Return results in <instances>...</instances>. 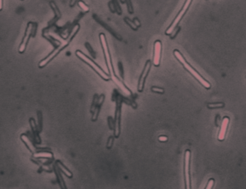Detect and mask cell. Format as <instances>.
Here are the masks:
<instances>
[{"label": "cell", "instance_id": "obj_1", "mask_svg": "<svg viewBox=\"0 0 246 189\" xmlns=\"http://www.w3.org/2000/svg\"><path fill=\"white\" fill-rule=\"evenodd\" d=\"M99 40H100L101 45H102L103 52H104L105 61H106L107 68H108V70L109 71V74H110V76H111L110 77H111V78H112V80H113L114 82L117 85H118V86L121 88L122 91H123L125 94H130V91H129L128 88L125 87V85H124L123 83L121 82V81L119 80L118 77L115 76L114 67H113V65H112V61L111 57H110V53H109V51L108 45H107L106 37H105L104 33L99 34Z\"/></svg>", "mask_w": 246, "mask_h": 189}, {"label": "cell", "instance_id": "obj_2", "mask_svg": "<svg viewBox=\"0 0 246 189\" xmlns=\"http://www.w3.org/2000/svg\"><path fill=\"white\" fill-rule=\"evenodd\" d=\"M173 55H175V57L176 58V59L179 60V61L182 64V66L184 67V69L186 70L187 71H189L192 76H193L194 78H195L196 80H197L199 82H200L201 85L203 86H205L206 88H210L211 87L210 83L205 80V78L201 76L200 73H198L197 71H196L195 69H194L193 67H191L190 64H189L188 62L185 60L184 57L183 56L182 54L179 52L178 50H173Z\"/></svg>", "mask_w": 246, "mask_h": 189}, {"label": "cell", "instance_id": "obj_3", "mask_svg": "<svg viewBox=\"0 0 246 189\" xmlns=\"http://www.w3.org/2000/svg\"><path fill=\"white\" fill-rule=\"evenodd\" d=\"M76 55L78 56L81 60H83L84 62H85L86 64L89 65L91 69H92L94 71H96L98 75L102 77V78L104 79L105 81H108L111 78L108 74H107L105 72L103 71V70L101 69V68L98 66V65L93 61L90 58H89L87 55H86L84 53H83L80 50H76Z\"/></svg>", "mask_w": 246, "mask_h": 189}, {"label": "cell", "instance_id": "obj_4", "mask_svg": "<svg viewBox=\"0 0 246 189\" xmlns=\"http://www.w3.org/2000/svg\"><path fill=\"white\" fill-rule=\"evenodd\" d=\"M192 1H193V0H186V1H185L184 5H183L182 8H181V10H180L179 14H178V15H176V17H175V19H174V20L173 21L171 25L170 26L168 27V29L166 30V32H165L166 35H169L173 32V30L178 26V25H179L180 21L182 20V18L184 17L185 14H186V12L188 11Z\"/></svg>", "mask_w": 246, "mask_h": 189}, {"label": "cell", "instance_id": "obj_5", "mask_svg": "<svg viewBox=\"0 0 246 189\" xmlns=\"http://www.w3.org/2000/svg\"><path fill=\"white\" fill-rule=\"evenodd\" d=\"M79 27H80V26H79V24H77V25H75L74 27L73 28V30H72V33H71V37H70L69 40V41H67L65 43H64V45L60 46L59 48L56 49V50H55L52 53H51V54L50 55H48V56L47 57V58H46V59H44L43 60H42V61H41V63H40L39 67L42 68V67L45 66L47 64H48V62H50L51 60H52L53 58H54L55 56H56V55H58V53H59L60 52V51H61L62 50H64V49L65 47H67V45H69L70 42H71V41L72 40H73V38H74L75 35H76V34L77 33V32H78V31L79 30Z\"/></svg>", "mask_w": 246, "mask_h": 189}, {"label": "cell", "instance_id": "obj_6", "mask_svg": "<svg viewBox=\"0 0 246 189\" xmlns=\"http://www.w3.org/2000/svg\"><path fill=\"white\" fill-rule=\"evenodd\" d=\"M190 150H186L185 152L184 157V176H185V183H186V188L189 189L190 187V176H189V164H190Z\"/></svg>", "mask_w": 246, "mask_h": 189}, {"label": "cell", "instance_id": "obj_7", "mask_svg": "<svg viewBox=\"0 0 246 189\" xmlns=\"http://www.w3.org/2000/svg\"><path fill=\"white\" fill-rule=\"evenodd\" d=\"M151 65H152V64H151V60H147L146 65H145L143 71H142V74L140 75L139 82H138V87H137L138 92H142V90H143L145 82H146L147 77V76H148L150 70H151Z\"/></svg>", "mask_w": 246, "mask_h": 189}, {"label": "cell", "instance_id": "obj_8", "mask_svg": "<svg viewBox=\"0 0 246 189\" xmlns=\"http://www.w3.org/2000/svg\"><path fill=\"white\" fill-rule=\"evenodd\" d=\"M36 25V24H34V23H32V22H30L29 24L27 25V27L26 32H25V35L24 37V39L22 40V43H21L20 48H19V52L20 53H22L25 51V48H26L27 42H28V40H29V38H30V36H31L32 31L33 30L34 26Z\"/></svg>", "mask_w": 246, "mask_h": 189}, {"label": "cell", "instance_id": "obj_9", "mask_svg": "<svg viewBox=\"0 0 246 189\" xmlns=\"http://www.w3.org/2000/svg\"><path fill=\"white\" fill-rule=\"evenodd\" d=\"M161 49L162 44L160 40H156L154 43V52H153V63L155 66H159L161 62Z\"/></svg>", "mask_w": 246, "mask_h": 189}, {"label": "cell", "instance_id": "obj_10", "mask_svg": "<svg viewBox=\"0 0 246 189\" xmlns=\"http://www.w3.org/2000/svg\"><path fill=\"white\" fill-rule=\"evenodd\" d=\"M120 117H121V104L118 102L117 104L115 112V121H114V135L118 137L120 132Z\"/></svg>", "mask_w": 246, "mask_h": 189}, {"label": "cell", "instance_id": "obj_11", "mask_svg": "<svg viewBox=\"0 0 246 189\" xmlns=\"http://www.w3.org/2000/svg\"><path fill=\"white\" fill-rule=\"evenodd\" d=\"M229 119L228 117H224L223 119L222 122L221 127H220L219 133V136H218V139L219 141L224 140V137H225V135L227 132V130H228V126L229 124Z\"/></svg>", "mask_w": 246, "mask_h": 189}, {"label": "cell", "instance_id": "obj_12", "mask_svg": "<svg viewBox=\"0 0 246 189\" xmlns=\"http://www.w3.org/2000/svg\"><path fill=\"white\" fill-rule=\"evenodd\" d=\"M92 17H93L94 19L96 21H97V22H99V24H100L101 25H102V26L104 27L105 29H107V30H108V31L110 32V33H111L112 35H114V37H115V38H116L117 39H119V40H122L121 37L119 36V35H118L117 34L116 32H114V30L111 28V27H110L109 26H108V25H107L106 24V23L103 22V21H102V20H101L100 18H99V17H98V16H97V15H95V14H93Z\"/></svg>", "mask_w": 246, "mask_h": 189}, {"label": "cell", "instance_id": "obj_13", "mask_svg": "<svg viewBox=\"0 0 246 189\" xmlns=\"http://www.w3.org/2000/svg\"><path fill=\"white\" fill-rule=\"evenodd\" d=\"M57 165H58V167L59 168V169L61 170L63 172H64V173L65 175V176L69 177V178H71V177H72V173L69 171V170L66 168L64 167V165H63L61 163L58 162L57 163Z\"/></svg>", "mask_w": 246, "mask_h": 189}, {"label": "cell", "instance_id": "obj_14", "mask_svg": "<svg viewBox=\"0 0 246 189\" xmlns=\"http://www.w3.org/2000/svg\"><path fill=\"white\" fill-rule=\"evenodd\" d=\"M50 5H51V7L53 9V10L54 11L56 17L60 18V16H61V15H60V10H58V8L57 7V6H56V4H55V2H50Z\"/></svg>", "mask_w": 246, "mask_h": 189}, {"label": "cell", "instance_id": "obj_15", "mask_svg": "<svg viewBox=\"0 0 246 189\" xmlns=\"http://www.w3.org/2000/svg\"><path fill=\"white\" fill-rule=\"evenodd\" d=\"M124 21H125V22L126 23V24H127L128 25H129V26L131 27V29H133V30H137L138 27L136 26V25H135L134 22L129 19L128 17H124Z\"/></svg>", "mask_w": 246, "mask_h": 189}, {"label": "cell", "instance_id": "obj_16", "mask_svg": "<svg viewBox=\"0 0 246 189\" xmlns=\"http://www.w3.org/2000/svg\"><path fill=\"white\" fill-rule=\"evenodd\" d=\"M77 4H78L79 7H80L81 10L84 12H88L89 11V7L86 5V4L84 3L83 1H81V0H79V1L77 2Z\"/></svg>", "mask_w": 246, "mask_h": 189}, {"label": "cell", "instance_id": "obj_17", "mask_svg": "<svg viewBox=\"0 0 246 189\" xmlns=\"http://www.w3.org/2000/svg\"><path fill=\"white\" fill-rule=\"evenodd\" d=\"M125 4H127L128 12L130 14L134 13V8H133L132 1H131V0H125Z\"/></svg>", "mask_w": 246, "mask_h": 189}, {"label": "cell", "instance_id": "obj_18", "mask_svg": "<svg viewBox=\"0 0 246 189\" xmlns=\"http://www.w3.org/2000/svg\"><path fill=\"white\" fill-rule=\"evenodd\" d=\"M35 157L37 158H52V154L49 153H40L35 155Z\"/></svg>", "mask_w": 246, "mask_h": 189}, {"label": "cell", "instance_id": "obj_19", "mask_svg": "<svg viewBox=\"0 0 246 189\" xmlns=\"http://www.w3.org/2000/svg\"><path fill=\"white\" fill-rule=\"evenodd\" d=\"M224 106L223 103H215V104H207V107L210 109H217L221 108Z\"/></svg>", "mask_w": 246, "mask_h": 189}, {"label": "cell", "instance_id": "obj_20", "mask_svg": "<svg viewBox=\"0 0 246 189\" xmlns=\"http://www.w3.org/2000/svg\"><path fill=\"white\" fill-rule=\"evenodd\" d=\"M180 30H181V27L177 26L174 30H173V32H171V34L169 35H170V38H171V39L175 38H176V36L177 35V34L179 33Z\"/></svg>", "mask_w": 246, "mask_h": 189}, {"label": "cell", "instance_id": "obj_21", "mask_svg": "<svg viewBox=\"0 0 246 189\" xmlns=\"http://www.w3.org/2000/svg\"><path fill=\"white\" fill-rule=\"evenodd\" d=\"M111 1L113 2V3L115 4L116 6V9H117V13L118 14V15H122V9H121V7L119 6V4L118 0H111Z\"/></svg>", "mask_w": 246, "mask_h": 189}, {"label": "cell", "instance_id": "obj_22", "mask_svg": "<svg viewBox=\"0 0 246 189\" xmlns=\"http://www.w3.org/2000/svg\"><path fill=\"white\" fill-rule=\"evenodd\" d=\"M108 5H109V8L110 11H111L112 13L117 12L116 6H115V4H114L113 3V2H112V1H110V2H109Z\"/></svg>", "mask_w": 246, "mask_h": 189}, {"label": "cell", "instance_id": "obj_23", "mask_svg": "<svg viewBox=\"0 0 246 189\" xmlns=\"http://www.w3.org/2000/svg\"><path fill=\"white\" fill-rule=\"evenodd\" d=\"M85 45H86V48H87V50H89V52L90 53V54L92 55L94 58H95V53H94V52L93 49H92V48H91V46L90 45V44L88 43H86L85 44Z\"/></svg>", "mask_w": 246, "mask_h": 189}, {"label": "cell", "instance_id": "obj_24", "mask_svg": "<svg viewBox=\"0 0 246 189\" xmlns=\"http://www.w3.org/2000/svg\"><path fill=\"white\" fill-rule=\"evenodd\" d=\"M151 90L153 91V92L155 93H159V94H163L164 93V90L162 88H159V87H157V86H154L151 88Z\"/></svg>", "mask_w": 246, "mask_h": 189}, {"label": "cell", "instance_id": "obj_25", "mask_svg": "<svg viewBox=\"0 0 246 189\" xmlns=\"http://www.w3.org/2000/svg\"><path fill=\"white\" fill-rule=\"evenodd\" d=\"M214 184H215V181H214V179H210V181H208L207 186V187H206V188H207V189H211V188H212L213 186H214Z\"/></svg>", "mask_w": 246, "mask_h": 189}, {"label": "cell", "instance_id": "obj_26", "mask_svg": "<svg viewBox=\"0 0 246 189\" xmlns=\"http://www.w3.org/2000/svg\"><path fill=\"white\" fill-rule=\"evenodd\" d=\"M112 143H113V137H110L108 142H107V148H111L112 146Z\"/></svg>", "mask_w": 246, "mask_h": 189}, {"label": "cell", "instance_id": "obj_27", "mask_svg": "<svg viewBox=\"0 0 246 189\" xmlns=\"http://www.w3.org/2000/svg\"><path fill=\"white\" fill-rule=\"evenodd\" d=\"M119 73H120V76L122 77H123V74H124L123 66L122 65V63H120V62L119 63Z\"/></svg>", "mask_w": 246, "mask_h": 189}, {"label": "cell", "instance_id": "obj_28", "mask_svg": "<svg viewBox=\"0 0 246 189\" xmlns=\"http://www.w3.org/2000/svg\"><path fill=\"white\" fill-rule=\"evenodd\" d=\"M168 139V137L166 136H160L158 137V140L161 141V142H166L167 141Z\"/></svg>", "mask_w": 246, "mask_h": 189}, {"label": "cell", "instance_id": "obj_29", "mask_svg": "<svg viewBox=\"0 0 246 189\" xmlns=\"http://www.w3.org/2000/svg\"><path fill=\"white\" fill-rule=\"evenodd\" d=\"M133 22H134V23L135 24V25H136V26L137 27H140V21H139V20L137 19V18H135L134 20H133Z\"/></svg>", "mask_w": 246, "mask_h": 189}, {"label": "cell", "instance_id": "obj_30", "mask_svg": "<svg viewBox=\"0 0 246 189\" xmlns=\"http://www.w3.org/2000/svg\"><path fill=\"white\" fill-rule=\"evenodd\" d=\"M79 0H71V2H70V7H74L75 4L77 3V2H78Z\"/></svg>", "mask_w": 246, "mask_h": 189}, {"label": "cell", "instance_id": "obj_31", "mask_svg": "<svg viewBox=\"0 0 246 189\" xmlns=\"http://www.w3.org/2000/svg\"><path fill=\"white\" fill-rule=\"evenodd\" d=\"M2 2H3V0H0V11L2 10Z\"/></svg>", "mask_w": 246, "mask_h": 189}, {"label": "cell", "instance_id": "obj_32", "mask_svg": "<svg viewBox=\"0 0 246 189\" xmlns=\"http://www.w3.org/2000/svg\"><path fill=\"white\" fill-rule=\"evenodd\" d=\"M119 1H120L123 4H125V0H119Z\"/></svg>", "mask_w": 246, "mask_h": 189}]
</instances>
